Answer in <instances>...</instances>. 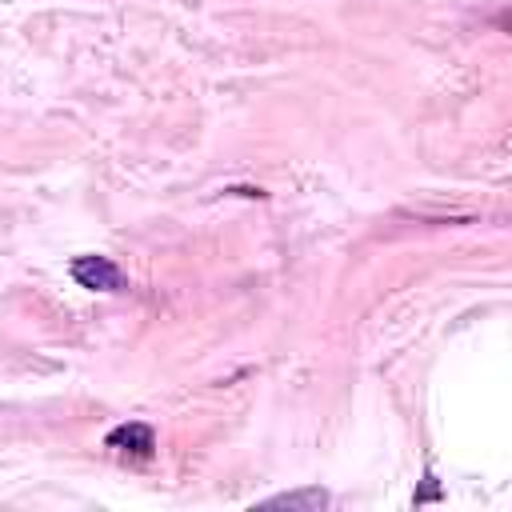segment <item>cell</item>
<instances>
[{
	"label": "cell",
	"instance_id": "1",
	"mask_svg": "<svg viewBox=\"0 0 512 512\" xmlns=\"http://www.w3.org/2000/svg\"><path fill=\"white\" fill-rule=\"evenodd\" d=\"M68 272H72V280L80 288H92V292H124L128 288L124 272L108 256H76Z\"/></svg>",
	"mask_w": 512,
	"mask_h": 512
},
{
	"label": "cell",
	"instance_id": "3",
	"mask_svg": "<svg viewBox=\"0 0 512 512\" xmlns=\"http://www.w3.org/2000/svg\"><path fill=\"white\" fill-rule=\"evenodd\" d=\"M324 504H328L324 488H300V492H284V496L264 500V508H324Z\"/></svg>",
	"mask_w": 512,
	"mask_h": 512
},
{
	"label": "cell",
	"instance_id": "2",
	"mask_svg": "<svg viewBox=\"0 0 512 512\" xmlns=\"http://www.w3.org/2000/svg\"><path fill=\"white\" fill-rule=\"evenodd\" d=\"M104 444L108 448H116V452H124V456H136V460H148L152 456V448H156V432L148 428V424H120V428H112L108 436H104Z\"/></svg>",
	"mask_w": 512,
	"mask_h": 512
}]
</instances>
